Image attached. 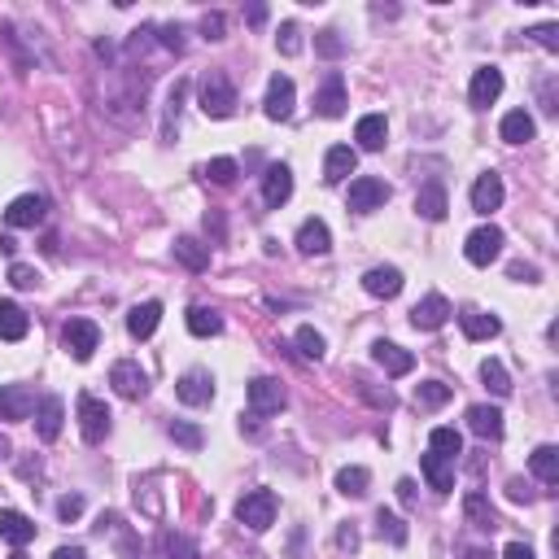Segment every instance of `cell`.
Segmentation results:
<instances>
[{
	"mask_svg": "<svg viewBox=\"0 0 559 559\" xmlns=\"http://www.w3.org/2000/svg\"><path fill=\"white\" fill-rule=\"evenodd\" d=\"M197 105L206 119H232L237 114V88H232V79L223 70H210L197 83Z\"/></svg>",
	"mask_w": 559,
	"mask_h": 559,
	"instance_id": "cell-1",
	"label": "cell"
},
{
	"mask_svg": "<svg viewBox=\"0 0 559 559\" xmlns=\"http://www.w3.org/2000/svg\"><path fill=\"white\" fill-rule=\"evenodd\" d=\"M298 350H301V359H315L320 363L323 359V350H328V345H323V337L320 332H315V328H311V323H306V328H298Z\"/></svg>",
	"mask_w": 559,
	"mask_h": 559,
	"instance_id": "cell-42",
	"label": "cell"
},
{
	"mask_svg": "<svg viewBox=\"0 0 559 559\" xmlns=\"http://www.w3.org/2000/svg\"><path fill=\"white\" fill-rule=\"evenodd\" d=\"M398 499L406 502V507L416 502V485H411V480H398Z\"/></svg>",
	"mask_w": 559,
	"mask_h": 559,
	"instance_id": "cell-57",
	"label": "cell"
},
{
	"mask_svg": "<svg viewBox=\"0 0 559 559\" xmlns=\"http://www.w3.org/2000/svg\"><path fill=\"white\" fill-rule=\"evenodd\" d=\"M367 485H372L367 468H341L337 472V494H345V499H363Z\"/></svg>",
	"mask_w": 559,
	"mask_h": 559,
	"instance_id": "cell-37",
	"label": "cell"
},
{
	"mask_svg": "<svg viewBox=\"0 0 559 559\" xmlns=\"http://www.w3.org/2000/svg\"><path fill=\"white\" fill-rule=\"evenodd\" d=\"M44 215H48V201L36 197V193H26V197H14V201H9V210H5V223H9V227H40Z\"/></svg>",
	"mask_w": 559,
	"mask_h": 559,
	"instance_id": "cell-12",
	"label": "cell"
},
{
	"mask_svg": "<svg viewBox=\"0 0 559 559\" xmlns=\"http://www.w3.org/2000/svg\"><path fill=\"white\" fill-rule=\"evenodd\" d=\"M389 201V184L376 180V175H359V180L350 184V197H345V206L354 210V215H372V210H380Z\"/></svg>",
	"mask_w": 559,
	"mask_h": 559,
	"instance_id": "cell-6",
	"label": "cell"
},
{
	"mask_svg": "<svg viewBox=\"0 0 559 559\" xmlns=\"http://www.w3.org/2000/svg\"><path fill=\"white\" fill-rule=\"evenodd\" d=\"M463 516L472 520L477 529H485V533H490V529H499V516H494V507H490V499H485L480 490H472V494L463 499Z\"/></svg>",
	"mask_w": 559,
	"mask_h": 559,
	"instance_id": "cell-32",
	"label": "cell"
},
{
	"mask_svg": "<svg viewBox=\"0 0 559 559\" xmlns=\"http://www.w3.org/2000/svg\"><path fill=\"white\" fill-rule=\"evenodd\" d=\"M480 380H485V385H490L499 398H507V394H512V376H507V367H502L499 359H485V363H480Z\"/></svg>",
	"mask_w": 559,
	"mask_h": 559,
	"instance_id": "cell-39",
	"label": "cell"
},
{
	"mask_svg": "<svg viewBox=\"0 0 559 559\" xmlns=\"http://www.w3.org/2000/svg\"><path fill=\"white\" fill-rule=\"evenodd\" d=\"M459 328H463V337L468 341H490V337H499L502 332L499 315H485V311H477V306H463L459 311Z\"/></svg>",
	"mask_w": 559,
	"mask_h": 559,
	"instance_id": "cell-18",
	"label": "cell"
},
{
	"mask_svg": "<svg viewBox=\"0 0 559 559\" xmlns=\"http://www.w3.org/2000/svg\"><path fill=\"white\" fill-rule=\"evenodd\" d=\"M58 516L66 520V524H70V520H79L83 516V499H79V494H66V499L58 502Z\"/></svg>",
	"mask_w": 559,
	"mask_h": 559,
	"instance_id": "cell-49",
	"label": "cell"
},
{
	"mask_svg": "<svg viewBox=\"0 0 559 559\" xmlns=\"http://www.w3.org/2000/svg\"><path fill=\"white\" fill-rule=\"evenodd\" d=\"M463 559H490V555H485V551H468V555H463Z\"/></svg>",
	"mask_w": 559,
	"mask_h": 559,
	"instance_id": "cell-59",
	"label": "cell"
},
{
	"mask_svg": "<svg viewBox=\"0 0 559 559\" xmlns=\"http://www.w3.org/2000/svg\"><path fill=\"white\" fill-rule=\"evenodd\" d=\"M345 105H350V97H345V79L332 70V75L323 79V88L315 92V110H320L323 119H341V114H345Z\"/></svg>",
	"mask_w": 559,
	"mask_h": 559,
	"instance_id": "cell-17",
	"label": "cell"
},
{
	"mask_svg": "<svg viewBox=\"0 0 559 559\" xmlns=\"http://www.w3.org/2000/svg\"><path fill=\"white\" fill-rule=\"evenodd\" d=\"M175 258H180L188 271H206V267H210V245H201L197 237H180L175 240Z\"/></svg>",
	"mask_w": 559,
	"mask_h": 559,
	"instance_id": "cell-33",
	"label": "cell"
},
{
	"mask_svg": "<svg viewBox=\"0 0 559 559\" xmlns=\"http://www.w3.org/2000/svg\"><path fill=\"white\" fill-rule=\"evenodd\" d=\"M372 363L385 367L389 376H406V372H416V354H411V350H402V345H394V341H376V345H372Z\"/></svg>",
	"mask_w": 559,
	"mask_h": 559,
	"instance_id": "cell-15",
	"label": "cell"
},
{
	"mask_svg": "<svg viewBox=\"0 0 559 559\" xmlns=\"http://www.w3.org/2000/svg\"><path fill=\"white\" fill-rule=\"evenodd\" d=\"M162 551H166V559H201L197 542L184 533H162Z\"/></svg>",
	"mask_w": 559,
	"mask_h": 559,
	"instance_id": "cell-41",
	"label": "cell"
},
{
	"mask_svg": "<svg viewBox=\"0 0 559 559\" xmlns=\"http://www.w3.org/2000/svg\"><path fill=\"white\" fill-rule=\"evenodd\" d=\"M61 419H66V406H61V398H44L40 402V419H36V433H40V441H58Z\"/></svg>",
	"mask_w": 559,
	"mask_h": 559,
	"instance_id": "cell-31",
	"label": "cell"
},
{
	"mask_svg": "<svg viewBox=\"0 0 559 559\" xmlns=\"http://www.w3.org/2000/svg\"><path fill=\"white\" fill-rule=\"evenodd\" d=\"M201 36L206 40H223V14H206L201 18Z\"/></svg>",
	"mask_w": 559,
	"mask_h": 559,
	"instance_id": "cell-51",
	"label": "cell"
},
{
	"mask_svg": "<svg viewBox=\"0 0 559 559\" xmlns=\"http://www.w3.org/2000/svg\"><path fill=\"white\" fill-rule=\"evenodd\" d=\"M162 323V301H140V306H132V315H127V332L136 341L153 337Z\"/></svg>",
	"mask_w": 559,
	"mask_h": 559,
	"instance_id": "cell-26",
	"label": "cell"
},
{
	"mask_svg": "<svg viewBox=\"0 0 559 559\" xmlns=\"http://www.w3.org/2000/svg\"><path fill=\"white\" fill-rule=\"evenodd\" d=\"M450 398H455V389L441 385V380H424V385L416 389V402L424 406V411H438V406H446Z\"/></svg>",
	"mask_w": 559,
	"mask_h": 559,
	"instance_id": "cell-38",
	"label": "cell"
},
{
	"mask_svg": "<svg viewBox=\"0 0 559 559\" xmlns=\"http://www.w3.org/2000/svg\"><path fill=\"white\" fill-rule=\"evenodd\" d=\"M79 433L88 446L110 438V406L100 398H92V394H79Z\"/></svg>",
	"mask_w": 559,
	"mask_h": 559,
	"instance_id": "cell-5",
	"label": "cell"
},
{
	"mask_svg": "<svg viewBox=\"0 0 559 559\" xmlns=\"http://www.w3.org/2000/svg\"><path fill=\"white\" fill-rule=\"evenodd\" d=\"M502 559H538L524 542H507V551H502Z\"/></svg>",
	"mask_w": 559,
	"mask_h": 559,
	"instance_id": "cell-54",
	"label": "cell"
},
{
	"mask_svg": "<svg viewBox=\"0 0 559 559\" xmlns=\"http://www.w3.org/2000/svg\"><path fill=\"white\" fill-rule=\"evenodd\" d=\"M446 210H450V201H446V188H441L438 180L424 184V188L416 193V215H419V219L441 223V219H446Z\"/></svg>",
	"mask_w": 559,
	"mask_h": 559,
	"instance_id": "cell-23",
	"label": "cell"
},
{
	"mask_svg": "<svg viewBox=\"0 0 559 559\" xmlns=\"http://www.w3.org/2000/svg\"><path fill=\"white\" fill-rule=\"evenodd\" d=\"M363 289L372 293V298H398L402 293V271L398 267H372L367 276H363Z\"/></svg>",
	"mask_w": 559,
	"mask_h": 559,
	"instance_id": "cell-25",
	"label": "cell"
},
{
	"mask_svg": "<svg viewBox=\"0 0 559 559\" xmlns=\"http://www.w3.org/2000/svg\"><path fill=\"white\" fill-rule=\"evenodd\" d=\"M61 341H66V350H70L75 359L88 363L100 350V328L92 320H70L61 328Z\"/></svg>",
	"mask_w": 559,
	"mask_h": 559,
	"instance_id": "cell-7",
	"label": "cell"
},
{
	"mask_svg": "<svg viewBox=\"0 0 559 559\" xmlns=\"http://www.w3.org/2000/svg\"><path fill=\"white\" fill-rule=\"evenodd\" d=\"M529 468H533V477L538 480L555 485L559 480V446H538V450L529 455Z\"/></svg>",
	"mask_w": 559,
	"mask_h": 559,
	"instance_id": "cell-34",
	"label": "cell"
},
{
	"mask_svg": "<svg viewBox=\"0 0 559 559\" xmlns=\"http://www.w3.org/2000/svg\"><path fill=\"white\" fill-rule=\"evenodd\" d=\"M385 136H389V122H385V114H363L359 127H354V140H359V149H367V153L385 149Z\"/></svg>",
	"mask_w": 559,
	"mask_h": 559,
	"instance_id": "cell-29",
	"label": "cell"
},
{
	"mask_svg": "<svg viewBox=\"0 0 559 559\" xmlns=\"http://www.w3.org/2000/svg\"><path fill=\"white\" fill-rule=\"evenodd\" d=\"M180 36H184L180 26H162V36H158V40H162V48H175V53H180V48H184Z\"/></svg>",
	"mask_w": 559,
	"mask_h": 559,
	"instance_id": "cell-53",
	"label": "cell"
},
{
	"mask_svg": "<svg viewBox=\"0 0 559 559\" xmlns=\"http://www.w3.org/2000/svg\"><path fill=\"white\" fill-rule=\"evenodd\" d=\"M468 428H472L477 438H485V441H499L502 438V411H499V406H485V402H477V406L468 411Z\"/></svg>",
	"mask_w": 559,
	"mask_h": 559,
	"instance_id": "cell-28",
	"label": "cell"
},
{
	"mask_svg": "<svg viewBox=\"0 0 559 559\" xmlns=\"http://www.w3.org/2000/svg\"><path fill=\"white\" fill-rule=\"evenodd\" d=\"M499 254H502V232L494 227V223H485V227H477V232H468V240H463V258L472 262V267H490Z\"/></svg>",
	"mask_w": 559,
	"mask_h": 559,
	"instance_id": "cell-4",
	"label": "cell"
},
{
	"mask_svg": "<svg viewBox=\"0 0 559 559\" xmlns=\"http://www.w3.org/2000/svg\"><path fill=\"white\" fill-rule=\"evenodd\" d=\"M276 512H280V499L271 490H249V494L237 502V520L245 529H254V533H267V529L276 524Z\"/></svg>",
	"mask_w": 559,
	"mask_h": 559,
	"instance_id": "cell-2",
	"label": "cell"
},
{
	"mask_svg": "<svg viewBox=\"0 0 559 559\" xmlns=\"http://www.w3.org/2000/svg\"><path fill=\"white\" fill-rule=\"evenodd\" d=\"M5 455H9V441L0 438V459H5Z\"/></svg>",
	"mask_w": 559,
	"mask_h": 559,
	"instance_id": "cell-60",
	"label": "cell"
},
{
	"mask_svg": "<svg viewBox=\"0 0 559 559\" xmlns=\"http://www.w3.org/2000/svg\"><path fill=\"white\" fill-rule=\"evenodd\" d=\"M188 332H193V337H219L223 315L210 311V306H193V311H188Z\"/></svg>",
	"mask_w": 559,
	"mask_h": 559,
	"instance_id": "cell-35",
	"label": "cell"
},
{
	"mask_svg": "<svg viewBox=\"0 0 559 559\" xmlns=\"http://www.w3.org/2000/svg\"><path fill=\"white\" fill-rule=\"evenodd\" d=\"M419 472H424V480L433 485V494H450V490H455V463L433 455V450L419 459Z\"/></svg>",
	"mask_w": 559,
	"mask_h": 559,
	"instance_id": "cell-22",
	"label": "cell"
},
{
	"mask_svg": "<svg viewBox=\"0 0 559 559\" xmlns=\"http://www.w3.org/2000/svg\"><path fill=\"white\" fill-rule=\"evenodd\" d=\"M0 538L9 542L14 551H22L26 542L36 538V520L22 516V512H14V507H9V512H0Z\"/></svg>",
	"mask_w": 559,
	"mask_h": 559,
	"instance_id": "cell-20",
	"label": "cell"
},
{
	"mask_svg": "<svg viewBox=\"0 0 559 559\" xmlns=\"http://www.w3.org/2000/svg\"><path fill=\"white\" fill-rule=\"evenodd\" d=\"M499 136L507 140V144H529V140L538 136V122H533L529 110H512V114L499 122Z\"/></svg>",
	"mask_w": 559,
	"mask_h": 559,
	"instance_id": "cell-27",
	"label": "cell"
},
{
	"mask_svg": "<svg viewBox=\"0 0 559 559\" xmlns=\"http://www.w3.org/2000/svg\"><path fill=\"white\" fill-rule=\"evenodd\" d=\"M240 175V166L232 158H210L206 162V180L210 184H232Z\"/></svg>",
	"mask_w": 559,
	"mask_h": 559,
	"instance_id": "cell-45",
	"label": "cell"
},
{
	"mask_svg": "<svg viewBox=\"0 0 559 559\" xmlns=\"http://www.w3.org/2000/svg\"><path fill=\"white\" fill-rule=\"evenodd\" d=\"M9 284H14V289H36V284H40V271L26 267V262H14V267H9Z\"/></svg>",
	"mask_w": 559,
	"mask_h": 559,
	"instance_id": "cell-47",
	"label": "cell"
},
{
	"mask_svg": "<svg viewBox=\"0 0 559 559\" xmlns=\"http://www.w3.org/2000/svg\"><path fill=\"white\" fill-rule=\"evenodd\" d=\"M428 450H433V455H441V459H459L463 455V438H459V428H433V433H428Z\"/></svg>",
	"mask_w": 559,
	"mask_h": 559,
	"instance_id": "cell-36",
	"label": "cell"
},
{
	"mask_svg": "<svg viewBox=\"0 0 559 559\" xmlns=\"http://www.w3.org/2000/svg\"><path fill=\"white\" fill-rule=\"evenodd\" d=\"M507 276L520 280V284H533V280H538V267H533V262H512V267H507Z\"/></svg>",
	"mask_w": 559,
	"mask_h": 559,
	"instance_id": "cell-50",
	"label": "cell"
},
{
	"mask_svg": "<svg viewBox=\"0 0 559 559\" xmlns=\"http://www.w3.org/2000/svg\"><path fill=\"white\" fill-rule=\"evenodd\" d=\"M455 311H450V301L441 298V293H428L424 301H416V311H411V323H416L419 332H438L441 323L450 320Z\"/></svg>",
	"mask_w": 559,
	"mask_h": 559,
	"instance_id": "cell-14",
	"label": "cell"
},
{
	"mask_svg": "<svg viewBox=\"0 0 559 559\" xmlns=\"http://www.w3.org/2000/svg\"><path fill=\"white\" fill-rule=\"evenodd\" d=\"M245 18H249V26H262V22H267V5H254Z\"/></svg>",
	"mask_w": 559,
	"mask_h": 559,
	"instance_id": "cell-58",
	"label": "cell"
},
{
	"mask_svg": "<svg viewBox=\"0 0 559 559\" xmlns=\"http://www.w3.org/2000/svg\"><path fill=\"white\" fill-rule=\"evenodd\" d=\"M354 166H359V153L350 149V144H332L328 149V158H323V180L328 184H341L354 175Z\"/></svg>",
	"mask_w": 559,
	"mask_h": 559,
	"instance_id": "cell-24",
	"label": "cell"
},
{
	"mask_svg": "<svg viewBox=\"0 0 559 559\" xmlns=\"http://www.w3.org/2000/svg\"><path fill=\"white\" fill-rule=\"evenodd\" d=\"M345 48H350V44L341 40V31H320V36H315V53H320V58H328V61L345 58Z\"/></svg>",
	"mask_w": 559,
	"mask_h": 559,
	"instance_id": "cell-44",
	"label": "cell"
},
{
	"mask_svg": "<svg viewBox=\"0 0 559 559\" xmlns=\"http://www.w3.org/2000/svg\"><path fill=\"white\" fill-rule=\"evenodd\" d=\"M276 48L284 53V58H298V53H301V26H298V22H280Z\"/></svg>",
	"mask_w": 559,
	"mask_h": 559,
	"instance_id": "cell-43",
	"label": "cell"
},
{
	"mask_svg": "<svg viewBox=\"0 0 559 559\" xmlns=\"http://www.w3.org/2000/svg\"><path fill=\"white\" fill-rule=\"evenodd\" d=\"M293 100H298L293 79H289V75H271V83H267V97H262V114H267L271 122H284L289 114H293Z\"/></svg>",
	"mask_w": 559,
	"mask_h": 559,
	"instance_id": "cell-8",
	"label": "cell"
},
{
	"mask_svg": "<svg viewBox=\"0 0 559 559\" xmlns=\"http://www.w3.org/2000/svg\"><path fill=\"white\" fill-rule=\"evenodd\" d=\"M284 402H289V394H284V385H280L276 376H258L249 380V416H280L284 411Z\"/></svg>",
	"mask_w": 559,
	"mask_h": 559,
	"instance_id": "cell-3",
	"label": "cell"
},
{
	"mask_svg": "<svg viewBox=\"0 0 559 559\" xmlns=\"http://www.w3.org/2000/svg\"><path fill=\"white\" fill-rule=\"evenodd\" d=\"M53 559H88V551H83V546H58Z\"/></svg>",
	"mask_w": 559,
	"mask_h": 559,
	"instance_id": "cell-56",
	"label": "cell"
},
{
	"mask_svg": "<svg viewBox=\"0 0 559 559\" xmlns=\"http://www.w3.org/2000/svg\"><path fill=\"white\" fill-rule=\"evenodd\" d=\"M175 394H180L184 406H206V402L215 398V376L210 372H184Z\"/></svg>",
	"mask_w": 559,
	"mask_h": 559,
	"instance_id": "cell-16",
	"label": "cell"
},
{
	"mask_svg": "<svg viewBox=\"0 0 559 559\" xmlns=\"http://www.w3.org/2000/svg\"><path fill=\"white\" fill-rule=\"evenodd\" d=\"M507 499H512V502H533V490H529L520 477H512V480H507Z\"/></svg>",
	"mask_w": 559,
	"mask_h": 559,
	"instance_id": "cell-52",
	"label": "cell"
},
{
	"mask_svg": "<svg viewBox=\"0 0 559 559\" xmlns=\"http://www.w3.org/2000/svg\"><path fill=\"white\" fill-rule=\"evenodd\" d=\"M171 438H175V446H184V450H201V441H206L197 424H180V419L171 424Z\"/></svg>",
	"mask_w": 559,
	"mask_h": 559,
	"instance_id": "cell-46",
	"label": "cell"
},
{
	"mask_svg": "<svg viewBox=\"0 0 559 559\" xmlns=\"http://www.w3.org/2000/svg\"><path fill=\"white\" fill-rule=\"evenodd\" d=\"M289 197H293V171H289L284 162L267 166V171H262V201H267L271 210H280Z\"/></svg>",
	"mask_w": 559,
	"mask_h": 559,
	"instance_id": "cell-13",
	"label": "cell"
},
{
	"mask_svg": "<svg viewBox=\"0 0 559 559\" xmlns=\"http://www.w3.org/2000/svg\"><path fill=\"white\" fill-rule=\"evenodd\" d=\"M298 249L306 254V258H320V254H328L332 249V232H328V223L323 219H306L298 227Z\"/></svg>",
	"mask_w": 559,
	"mask_h": 559,
	"instance_id": "cell-19",
	"label": "cell"
},
{
	"mask_svg": "<svg viewBox=\"0 0 559 559\" xmlns=\"http://www.w3.org/2000/svg\"><path fill=\"white\" fill-rule=\"evenodd\" d=\"M529 36H533L546 53H559V26H555V22H542V26H533Z\"/></svg>",
	"mask_w": 559,
	"mask_h": 559,
	"instance_id": "cell-48",
	"label": "cell"
},
{
	"mask_svg": "<svg viewBox=\"0 0 559 559\" xmlns=\"http://www.w3.org/2000/svg\"><path fill=\"white\" fill-rule=\"evenodd\" d=\"M499 206H502V180L494 171H485V175H477V184H472V210H477V215H494Z\"/></svg>",
	"mask_w": 559,
	"mask_h": 559,
	"instance_id": "cell-21",
	"label": "cell"
},
{
	"mask_svg": "<svg viewBox=\"0 0 559 559\" xmlns=\"http://www.w3.org/2000/svg\"><path fill=\"white\" fill-rule=\"evenodd\" d=\"M9 559H26V555H22V551H14V555H9Z\"/></svg>",
	"mask_w": 559,
	"mask_h": 559,
	"instance_id": "cell-61",
	"label": "cell"
},
{
	"mask_svg": "<svg viewBox=\"0 0 559 559\" xmlns=\"http://www.w3.org/2000/svg\"><path fill=\"white\" fill-rule=\"evenodd\" d=\"M31 416H36L31 385H0V419H31Z\"/></svg>",
	"mask_w": 559,
	"mask_h": 559,
	"instance_id": "cell-11",
	"label": "cell"
},
{
	"mask_svg": "<svg viewBox=\"0 0 559 559\" xmlns=\"http://www.w3.org/2000/svg\"><path fill=\"white\" fill-rule=\"evenodd\" d=\"M499 97H502V70L499 66H477V70H472V83H468V100H472L477 110H490Z\"/></svg>",
	"mask_w": 559,
	"mask_h": 559,
	"instance_id": "cell-10",
	"label": "cell"
},
{
	"mask_svg": "<svg viewBox=\"0 0 559 559\" xmlns=\"http://www.w3.org/2000/svg\"><path fill=\"white\" fill-rule=\"evenodd\" d=\"M337 542H341V546H345V551H359V533H354L350 524H345V529H341V533H337Z\"/></svg>",
	"mask_w": 559,
	"mask_h": 559,
	"instance_id": "cell-55",
	"label": "cell"
},
{
	"mask_svg": "<svg viewBox=\"0 0 559 559\" xmlns=\"http://www.w3.org/2000/svg\"><path fill=\"white\" fill-rule=\"evenodd\" d=\"M31 332V320L18 301H0V341H22Z\"/></svg>",
	"mask_w": 559,
	"mask_h": 559,
	"instance_id": "cell-30",
	"label": "cell"
},
{
	"mask_svg": "<svg viewBox=\"0 0 559 559\" xmlns=\"http://www.w3.org/2000/svg\"><path fill=\"white\" fill-rule=\"evenodd\" d=\"M110 385H114V394L127 398V402H136V398L149 394V376H144V372H140V363H132V359H122V363L110 367Z\"/></svg>",
	"mask_w": 559,
	"mask_h": 559,
	"instance_id": "cell-9",
	"label": "cell"
},
{
	"mask_svg": "<svg viewBox=\"0 0 559 559\" xmlns=\"http://www.w3.org/2000/svg\"><path fill=\"white\" fill-rule=\"evenodd\" d=\"M376 533L380 538H389L394 546H406V538H411V533H406V524H402L394 512H385V507L376 512Z\"/></svg>",
	"mask_w": 559,
	"mask_h": 559,
	"instance_id": "cell-40",
	"label": "cell"
}]
</instances>
